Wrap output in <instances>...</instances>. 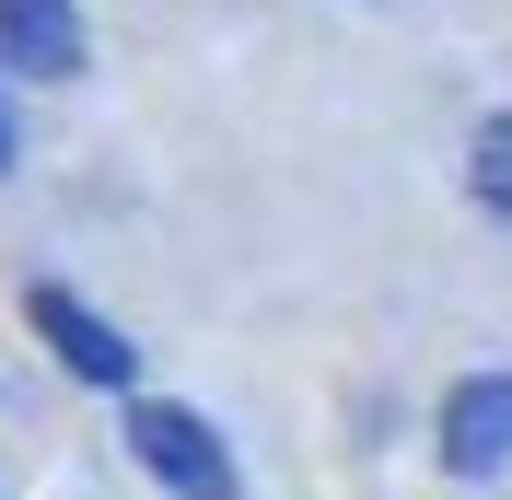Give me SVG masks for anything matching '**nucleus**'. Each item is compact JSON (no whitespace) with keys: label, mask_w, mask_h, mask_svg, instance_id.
Instances as JSON below:
<instances>
[{"label":"nucleus","mask_w":512,"mask_h":500,"mask_svg":"<svg viewBox=\"0 0 512 500\" xmlns=\"http://www.w3.org/2000/svg\"><path fill=\"white\" fill-rule=\"evenodd\" d=\"M128 454H140V477H163L175 500H245V477H233L222 431H210L198 407H163V396H140V407H128Z\"/></svg>","instance_id":"obj_1"},{"label":"nucleus","mask_w":512,"mask_h":500,"mask_svg":"<svg viewBox=\"0 0 512 500\" xmlns=\"http://www.w3.org/2000/svg\"><path fill=\"white\" fill-rule=\"evenodd\" d=\"M24 314H35V338L59 349V361H70L82 384H128V373H140V349H128V338L105 326L94 303H70L59 280H35V291H24Z\"/></svg>","instance_id":"obj_2"},{"label":"nucleus","mask_w":512,"mask_h":500,"mask_svg":"<svg viewBox=\"0 0 512 500\" xmlns=\"http://www.w3.org/2000/svg\"><path fill=\"white\" fill-rule=\"evenodd\" d=\"M443 466L454 477H501L512 466V373H466L443 396Z\"/></svg>","instance_id":"obj_3"},{"label":"nucleus","mask_w":512,"mask_h":500,"mask_svg":"<svg viewBox=\"0 0 512 500\" xmlns=\"http://www.w3.org/2000/svg\"><path fill=\"white\" fill-rule=\"evenodd\" d=\"M94 59V35L70 0H0V70H35V82H70Z\"/></svg>","instance_id":"obj_4"},{"label":"nucleus","mask_w":512,"mask_h":500,"mask_svg":"<svg viewBox=\"0 0 512 500\" xmlns=\"http://www.w3.org/2000/svg\"><path fill=\"white\" fill-rule=\"evenodd\" d=\"M466 175H478V198L512 221V117H478V152H466Z\"/></svg>","instance_id":"obj_5"},{"label":"nucleus","mask_w":512,"mask_h":500,"mask_svg":"<svg viewBox=\"0 0 512 500\" xmlns=\"http://www.w3.org/2000/svg\"><path fill=\"white\" fill-rule=\"evenodd\" d=\"M0 175H12V105H0Z\"/></svg>","instance_id":"obj_6"}]
</instances>
